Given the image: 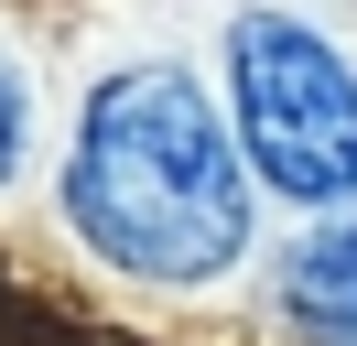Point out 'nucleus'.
Listing matches in <instances>:
<instances>
[{"mask_svg":"<svg viewBox=\"0 0 357 346\" xmlns=\"http://www.w3.org/2000/svg\"><path fill=\"white\" fill-rule=\"evenodd\" d=\"M66 227L130 281H217L249 249V151L184 65L141 54L87 86L66 151Z\"/></svg>","mask_w":357,"mask_h":346,"instance_id":"1","label":"nucleus"},{"mask_svg":"<svg viewBox=\"0 0 357 346\" xmlns=\"http://www.w3.org/2000/svg\"><path fill=\"white\" fill-rule=\"evenodd\" d=\"M227 86H238V151L292 206H357V65L292 11L227 22Z\"/></svg>","mask_w":357,"mask_h":346,"instance_id":"2","label":"nucleus"},{"mask_svg":"<svg viewBox=\"0 0 357 346\" xmlns=\"http://www.w3.org/2000/svg\"><path fill=\"white\" fill-rule=\"evenodd\" d=\"M282 314L303 324V336H325V346H357V206L314 216V227L292 238V260H282Z\"/></svg>","mask_w":357,"mask_h":346,"instance_id":"3","label":"nucleus"},{"mask_svg":"<svg viewBox=\"0 0 357 346\" xmlns=\"http://www.w3.org/2000/svg\"><path fill=\"white\" fill-rule=\"evenodd\" d=\"M22 141H33V119H22V76L0 65V184H11V163H22Z\"/></svg>","mask_w":357,"mask_h":346,"instance_id":"4","label":"nucleus"}]
</instances>
